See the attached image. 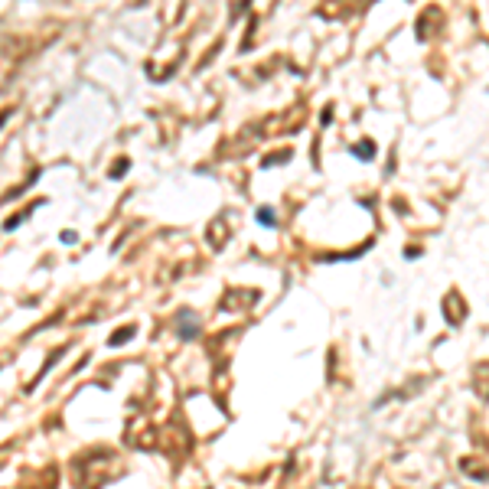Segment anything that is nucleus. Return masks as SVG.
I'll return each mask as SVG.
<instances>
[{"instance_id": "1", "label": "nucleus", "mask_w": 489, "mask_h": 489, "mask_svg": "<svg viewBox=\"0 0 489 489\" xmlns=\"http://www.w3.org/2000/svg\"><path fill=\"white\" fill-rule=\"evenodd\" d=\"M258 222H261V225H278V219H274V212L271 209H258Z\"/></svg>"}, {"instance_id": "3", "label": "nucleus", "mask_w": 489, "mask_h": 489, "mask_svg": "<svg viewBox=\"0 0 489 489\" xmlns=\"http://www.w3.org/2000/svg\"><path fill=\"white\" fill-rule=\"evenodd\" d=\"M355 154H359V157H369V154H375V147H372V144H362V147H355Z\"/></svg>"}, {"instance_id": "2", "label": "nucleus", "mask_w": 489, "mask_h": 489, "mask_svg": "<svg viewBox=\"0 0 489 489\" xmlns=\"http://www.w3.org/2000/svg\"><path fill=\"white\" fill-rule=\"evenodd\" d=\"M131 333H134V330H131V326H127V330H121V333H118V336H114V339H111V346H121V343H124V339H127V336H131Z\"/></svg>"}]
</instances>
